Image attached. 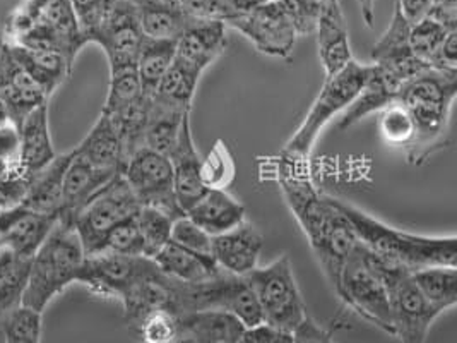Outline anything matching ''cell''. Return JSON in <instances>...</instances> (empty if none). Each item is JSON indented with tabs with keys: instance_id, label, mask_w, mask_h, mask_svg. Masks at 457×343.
I'll return each mask as SVG.
<instances>
[{
	"instance_id": "6da1fadb",
	"label": "cell",
	"mask_w": 457,
	"mask_h": 343,
	"mask_svg": "<svg viewBox=\"0 0 457 343\" xmlns=\"http://www.w3.org/2000/svg\"><path fill=\"white\" fill-rule=\"evenodd\" d=\"M276 175L291 213L298 220L336 294L343 266L360 244L358 237L346 216L337 210L334 197L317 191L309 158L281 153Z\"/></svg>"
},
{
	"instance_id": "7a4b0ae2",
	"label": "cell",
	"mask_w": 457,
	"mask_h": 343,
	"mask_svg": "<svg viewBox=\"0 0 457 343\" xmlns=\"http://www.w3.org/2000/svg\"><path fill=\"white\" fill-rule=\"evenodd\" d=\"M78 283L95 296L117 299L124 305L130 328L147 311L168 305V279L151 257L98 253L84 257Z\"/></svg>"
},
{
	"instance_id": "3957f363",
	"label": "cell",
	"mask_w": 457,
	"mask_h": 343,
	"mask_svg": "<svg viewBox=\"0 0 457 343\" xmlns=\"http://www.w3.org/2000/svg\"><path fill=\"white\" fill-rule=\"evenodd\" d=\"M457 72L423 71L399 88L395 102L406 108L415 124V138L404 150L411 165H423L447 145L451 108L456 98Z\"/></svg>"
},
{
	"instance_id": "277c9868",
	"label": "cell",
	"mask_w": 457,
	"mask_h": 343,
	"mask_svg": "<svg viewBox=\"0 0 457 343\" xmlns=\"http://www.w3.org/2000/svg\"><path fill=\"white\" fill-rule=\"evenodd\" d=\"M337 210L346 216L360 244L377 256L389 259L416 272L428 266H454L457 261L456 236H420L395 229L353 205L334 199Z\"/></svg>"
},
{
	"instance_id": "5b68a950",
	"label": "cell",
	"mask_w": 457,
	"mask_h": 343,
	"mask_svg": "<svg viewBox=\"0 0 457 343\" xmlns=\"http://www.w3.org/2000/svg\"><path fill=\"white\" fill-rule=\"evenodd\" d=\"M4 31L7 42L61 52L72 65L87 45L71 0H22Z\"/></svg>"
},
{
	"instance_id": "8992f818",
	"label": "cell",
	"mask_w": 457,
	"mask_h": 343,
	"mask_svg": "<svg viewBox=\"0 0 457 343\" xmlns=\"http://www.w3.org/2000/svg\"><path fill=\"white\" fill-rule=\"evenodd\" d=\"M83 242L71 222L61 220L31 257V270L22 305L43 313L63 290L78 283L83 266Z\"/></svg>"
},
{
	"instance_id": "52a82bcc",
	"label": "cell",
	"mask_w": 457,
	"mask_h": 343,
	"mask_svg": "<svg viewBox=\"0 0 457 343\" xmlns=\"http://www.w3.org/2000/svg\"><path fill=\"white\" fill-rule=\"evenodd\" d=\"M168 305L177 316L195 311H225L237 316L247 328L262 322L245 277H237L223 270L195 283L168 279Z\"/></svg>"
},
{
	"instance_id": "ba28073f",
	"label": "cell",
	"mask_w": 457,
	"mask_h": 343,
	"mask_svg": "<svg viewBox=\"0 0 457 343\" xmlns=\"http://www.w3.org/2000/svg\"><path fill=\"white\" fill-rule=\"evenodd\" d=\"M372 74L374 64H361L353 59L333 76H326L312 107L281 153L296 158H309L322 129L353 104Z\"/></svg>"
},
{
	"instance_id": "9c48e42d",
	"label": "cell",
	"mask_w": 457,
	"mask_h": 343,
	"mask_svg": "<svg viewBox=\"0 0 457 343\" xmlns=\"http://www.w3.org/2000/svg\"><path fill=\"white\" fill-rule=\"evenodd\" d=\"M365 256L382 277L389 299L395 324V339L399 343H427L428 331L436 318L442 314L440 309L432 305L418 290L411 272L395 261L377 256L363 246Z\"/></svg>"
},
{
	"instance_id": "30bf717a",
	"label": "cell",
	"mask_w": 457,
	"mask_h": 343,
	"mask_svg": "<svg viewBox=\"0 0 457 343\" xmlns=\"http://www.w3.org/2000/svg\"><path fill=\"white\" fill-rule=\"evenodd\" d=\"M264 324L293 333L307 320V307L293 275L290 257L257 266L245 277Z\"/></svg>"
},
{
	"instance_id": "8fae6325",
	"label": "cell",
	"mask_w": 457,
	"mask_h": 343,
	"mask_svg": "<svg viewBox=\"0 0 457 343\" xmlns=\"http://www.w3.org/2000/svg\"><path fill=\"white\" fill-rule=\"evenodd\" d=\"M336 296L360 318L395 339L391 299L382 277L365 256L363 246L358 244L353 255L343 266Z\"/></svg>"
},
{
	"instance_id": "7c38bea8",
	"label": "cell",
	"mask_w": 457,
	"mask_h": 343,
	"mask_svg": "<svg viewBox=\"0 0 457 343\" xmlns=\"http://www.w3.org/2000/svg\"><path fill=\"white\" fill-rule=\"evenodd\" d=\"M141 208L122 173L106 184L74 218L72 225L83 242L86 256L104 249L106 236L119 223L136 216Z\"/></svg>"
},
{
	"instance_id": "4fadbf2b",
	"label": "cell",
	"mask_w": 457,
	"mask_h": 343,
	"mask_svg": "<svg viewBox=\"0 0 457 343\" xmlns=\"http://www.w3.org/2000/svg\"><path fill=\"white\" fill-rule=\"evenodd\" d=\"M122 177L141 206L156 208L173 220L186 214L177 201L173 171L167 155L141 148L125 162Z\"/></svg>"
},
{
	"instance_id": "5bb4252c",
	"label": "cell",
	"mask_w": 457,
	"mask_h": 343,
	"mask_svg": "<svg viewBox=\"0 0 457 343\" xmlns=\"http://www.w3.org/2000/svg\"><path fill=\"white\" fill-rule=\"evenodd\" d=\"M227 26L240 31L261 54L276 59H288L298 38L279 0H270L249 14L237 16Z\"/></svg>"
},
{
	"instance_id": "9a60e30c",
	"label": "cell",
	"mask_w": 457,
	"mask_h": 343,
	"mask_svg": "<svg viewBox=\"0 0 457 343\" xmlns=\"http://www.w3.org/2000/svg\"><path fill=\"white\" fill-rule=\"evenodd\" d=\"M370 59L378 72L397 88L430 69V65L420 61L413 54L410 45V22L403 16L397 4L393 21L375 42Z\"/></svg>"
},
{
	"instance_id": "2e32d148",
	"label": "cell",
	"mask_w": 457,
	"mask_h": 343,
	"mask_svg": "<svg viewBox=\"0 0 457 343\" xmlns=\"http://www.w3.org/2000/svg\"><path fill=\"white\" fill-rule=\"evenodd\" d=\"M145 33L130 0H115L93 42L104 48L110 69L136 65Z\"/></svg>"
},
{
	"instance_id": "e0dca14e",
	"label": "cell",
	"mask_w": 457,
	"mask_h": 343,
	"mask_svg": "<svg viewBox=\"0 0 457 343\" xmlns=\"http://www.w3.org/2000/svg\"><path fill=\"white\" fill-rule=\"evenodd\" d=\"M0 96L7 108L9 122L16 129L35 108L48 104L50 100L42 88L16 63L7 43L0 54Z\"/></svg>"
},
{
	"instance_id": "ac0fdd59",
	"label": "cell",
	"mask_w": 457,
	"mask_h": 343,
	"mask_svg": "<svg viewBox=\"0 0 457 343\" xmlns=\"http://www.w3.org/2000/svg\"><path fill=\"white\" fill-rule=\"evenodd\" d=\"M262 247V232L247 220L221 236L212 237V257L216 264L237 277H247L259 266Z\"/></svg>"
},
{
	"instance_id": "d6986e66",
	"label": "cell",
	"mask_w": 457,
	"mask_h": 343,
	"mask_svg": "<svg viewBox=\"0 0 457 343\" xmlns=\"http://www.w3.org/2000/svg\"><path fill=\"white\" fill-rule=\"evenodd\" d=\"M119 173L120 172L98 169L74 153L63 175L61 220L72 223L84 206Z\"/></svg>"
},
{
	"instance_id": "ffe728a7",
	"label": "cell",
	"mask_w": 457,
	"mask_h": 343,
	"mask_svg": "<svg viewBox=\"0 0 457 343\" xmlns=\"http://www.w3.org/2000/svg\"><path fill=\"white\" fill-rule=\"evenodd\" d=\"M171 171H173V184H175V194L177 201L186 213L188 208L206 193L201 180V155L194 143L192 128H190V115L184 121L179 141L175 148L168 155Z\"/></svg>"
},
{
	"instance_id": "44dd1931",
	"label": "cell",
	"mask_w": 457,
	"mask_h": 343,
	"mask_svg": "<svg viewBox=\"0 0 457 343\" xmlns=\"http://www.w3.org/2000/svg\"><path fill=\"white\" fill-rule=\"evenodd\" d=\"M313 35L317 37L319 59L326 76H333L350 61H353L348 26L345 21L339 0H334L322 7Z\"/></svg>"
},
{
	"instance_id": "7402d4cb",
	"label": "cell",
	"mask_w": 457,
	"mask_h": 343,
	"mask_svg": "<svg viewBox=\"0 0 457 343\" xmlns=\"http://www.w3.org/2000/svg\"><path fill=\"white\" fill-rule=\"evenodd\" d=\"M227 48V24L220 21H195L177 40L175 59L201 71L216 63Z\"/></svg>"
},
{
	"instance_id": "603a6c76",
	"label": "cell",
	"mask_w": 457,
	"mask_h": 343,
	"mask_svg": "<svg viewBox=\"0 0 457 343\" xmlns=\"http://www.w3.org/2000/svg\"><path fill=\"white\" fill-rule=\"evenodd\" d=\"M20 136V163L26 177L42 172L55 156L50 134L48 104L35 108L18 128Z\"/></svg>"
},
{
	"instance_id": "cb8c5ba5",
	"label": "cell",
	"mask_w": 457,
	"mask_h": 343,
	"mask_svg": "<svg viewBox=\"0 0 457 343\" xmlns=\"http://www.w3.org/2000/svg\"><path fill=\"white\" fill-rule=\"evenodd\" d=\"M186 214L211 237L221 236L247 220L244 205L220 189H208Z\"/></svg>"
},
{
	"instance_id": "d4e9b609",
	"label": "cell",
	"mask_w": 457,
	"mask_h": 343,
	"mask_svg": "<svg viewBox=\"0 0 457 343\" xmlns=\"http://www.w3.org/2000/svg\"><path fill=\"white\" fill-rule=\"evenodd\" d=\"M72 156V150L57 155L42 172L35 173L29 179V186L21 203L26 210L35 213L54 214L61 218L63 175Z\"/></svg>"
},
{
	"instance_id": "484cf974",
	"label": "cell",
	"mask_w": 457,
	"mask_h": 343,
	"mask_svg": "<svg viewBox=\"0 0 457 343\" xmlns=\"http://www.w3.org/2000/svg\"><path fill=\"white\" fill-rule=\"evenodd\" d=\"M130 4L147 38L177 42L195 22L177 0H130Z\"/></svg>"
},
{
	"instance_id": "4316f807",
	"label": "cell",
	"mask_w": 457,
	"mask_h": 343,
	"mask_svg": "<svg viewBox=\"0 0 457 343\" xmlns=\"http://www.w3.org/2000/svg\"><path fill=\"white\" fill-rule=\"evenodd\" d=\"M7 48L16 63L21 65L48 96H52L72 72V64L61 52L46 48H29L11 42H7Z\"/></svg>"
},
{
	"instance_id": "83f0119b",
	"label": "cell",
	"mask_w": 457,
	"mask_h": 343,
	"mask_svg": "<svg viewBox=\"0 0 457 343\" xmlns=\"http://www.w3.org/2000/svg\"><path fill=\"white\" fill-rule=\"evenodd\" d=\"M74 153L98 169L120 173L124 169V148L120 136L112 119L104 113H100L96 124L84 136L83 141L74 146Z\"/></svg>"
},
{
	"instance_id": "f1b7e54d",
	"label": "cell",
	"mask_w": 457,
	"mask_h": 343,
	"mask_svg": "<svg viewBox=\"0 0 457 343\" xmlns=\"http://www.w3.org/2000/svg\"><path fill=\"white\" fill-rule=\"evenodd\" d=\"M179 326L195 343H238L245 324L225 311H195L179 316Z\"/></svg>"
},
{
	"instance_id": "f546056e",
	"label": "cell",
	"mask_w": 457,
	"mask_h": 343,
	"mask_svg": "<svg viewBox=\"0 0 457 343\" xmlns=\"http://www.w3.org/2000/svg\"><path fill=\"white\" fill-rule=\"evenodd\" d=\"M153 261L167 279L182 283H195L211 279L221 270L212 257L190 253L171 240L153 257Z\"/></svg>"
},
{
	"instance_id": "4dcf8cb0",
	"label": "cell",
	"mask_w": 457,
	"mask_h": 343,
	"mask_svg": "<svg viewBox=\"0 0 457 343\" xmlns=\"http://www.w3.org/2000/svg\"><path fill=\"white\" fill-rule=\"evenodd\" d=\"M190 115V110L170 105L151 96L149 117L145 126V148L170 155L175 148L184 121Z\"/></svg>"
},
{
	"instance_id": "1f68e13d",
	"label": "cell",
	"mask_w": 457,
	"mask_h": 343,
	"mask_svg": "<svg viewBox=\"0 0 457 343\" xmlns=\"http://www.w3.org/2000/svg\"><path fill=\"white\" fill-rule=\"evenodd\" d=\"M57 222L59 216L26 210L0 240V247L9 249L20 256L33 257Z\"/></svg>"
},
{
	"instance_id": "d6a6232c",
	"label": "cell",
	"mask_w": 457,
	"mask_h": 343,
	"mask_svg": "<svg viewBox=\"0 0 457 343\" xmlns=\"http://www.w3.org/2000/svg\"><path fill=\"white\" fill-rule=\"evenodd\" d=\"M31 270V257L0 247V318L22 305Z\"/></svg>"
},
{
	"instance_id": "836d02e7",
	"label": "cell",
	"mask_w": 457,
	"mask_h": 343,
	"mask_svg": "<svg viewBox=\"0 0 457 343\" xmlns=\"http://www.w3.org/2000/svg\"><path fill=\"white\" fill-rule=\"evenodd\" d=\"M177 42L173 40H154L145 37L136 69L141 81V88L147 96H153L167 74L170 65L175 61Z\"/></svg>"
},
{
	"instance_id": "e575fe53",
	"label": "cell",
	"mask_w": 457,
	"mask_h": 343,
	"mask_svg": "<svg viewBox=\"0 0 457 343\" xmlns=\"http://www.w3.org/2000/svg\"><path fill=\"white\" fill-rule=\"evenodd\" d=\"M418 290L442 313L457 304V270L454 266H428L411 272Z\"/></svg>"
},
{
	"instance_id": "d590c367",
	"label": "cell",
	"mask_w": 457,
	"mask_h": 343,
	"mask_svg": "<svg viewBox=\"0 0 457 343\" xmlns=\"http://www.w3.org/2000/svg\"><path fill=\"white\" fill-rule=\"evenodd\" d=\"M149 107H151V96L143 95L141 98L129 104L127 107L120 108L119 112H115L112 115H106V117L112 119L113 126L120 136L125 162L136 151L145 148V126H147V117H149Z\"/></svg>"
},
{
	"instance_id": "8d00e7d4",
	"label": "cell",
	"mask_w": 457,
	"mask_h": 343,
	"mask_svg": "<svg viewBox=\"0 0 457 343\" xmlns=\"http://www.w3.org/2000/svg\"><path fill=\"white\" fill-rule=\"evenodd\" d=\"M201 76V71L175 59L153 96L162 102H167L170 105L192 110L194 95L197 91Z\"/></svg>"
},
{
	"instance_id": "74e56055",
	"label": "cell",
	"mask_w": 457,
	"mask_h": 343,
	"mask_svg": "<svg viewBox=\"0 0 457 343\" xmlns=\"http://www.w3.org/2000/svg\"><path fill=\"white\" fill-rule=\"evenodd\" d=\"M4 343H42L43 313L20 305L0 318Z\"/></svg>"
},
{
	"instance_id": "f35d334b",
	"label": "cell",
	"mask_w": 457,
	"mask_h": 343,
	"mask_svg": "<svg viewBox=\"0 0 457 343\" xmlns=\"http://www.w3.org/2000/svg\"><path fill=\"white\" fill-rule=\"evenodd\" d=\"M136 223L143 240V256L153 259L170 242L173 218L156 208L141 206L136 214Z\"/></svg>"
},
{
	"instance_id": "ab89813d",
	"label": "cell",
	"mask_w": 457,
	"mask_h": 343,
	"mask_svg": "<svg viewBox=\"0 0 457 343\" xmlns=\"http://www.w3.org/2000/svg\"><path fill=\"white\" fill-rule=\"evenodd\" d=\"M145 95L136 65L110 69V85L102 113L112 115Z\"/></svg>"
},
{
	"instance_id": "60d3db41",
	"label": "cell",
	"mask_w": 457,
	"mask_h": 343,
	"mask_svg": "<svg viewBox=\"0 0 457 343\" xmlns=\"http://www.w3.org/2000/svg\"><path fill=\"white\" fill-rule=\"evenodd\" d=\"M132 331L141 343H175L180 333L179 316L167 305H160L147 311Z\"/></svg>"
},
{
	"instance_id": "b9f144b4",
	"label": "cell",
	"mask_w": 457,
	"mask_h": 343,
	"mask_svg": "<svg viewBox=\"0 0 457 343\" xmlns=\"http://www.w3.org/2000/svg\"><path fill=\"white\" fill-rule=\"evenodd\" d=\"M453 31L457 29H449L434 18L423 16L421 20L410 24V45L413 54L425 64H432V59L436 57L438 48Z\"/></svg>"
},
{
	"instance_id": "7bdbcfd3",
	"label": "cell",
	"mask_w": 457,
	"mask_h": 343,
	"mask_svg": "<svg viewBox=\"0 0 457 343\" xmlns=\"http://www.w3.org/2000/svg\"><path fill=\"white\" fill-rule=\"evenodd\" d=\"M235 160L228 146L223 141H218L206 158L201 160V180L206 189L227 191L229 184L235 180Z\"/></svg>"
},
{
	"instance_id": "ee69618b",
	"label": "cell",
	"mask_w": 457,
	"mask_h": 343,
	"mask_svg": "<svg viewBox=\"0 0 457 343\" xmlns=\"http://www.w3.org/2000/svg\"><path fill=\"white\" fill-rule=\"evenodd\" d=\"M378 128L387 145L403 151L411 145L415 138L413 119L410 112L397 102L378 112Z\"/></svg>"
},
{
	"instance_id": "f6af8a7d",
	"label": "cell",
	"mask_w": 457,
	"mask_h": 343,
	"mask_svg": "<svg viewBox=\"0 0 457 343\" xmlns=\"http://www.w3.org/2000/svg\"><path fill=\"white\" fill-rule=\"evenodd\" d=\"M170 240L199 256L212 257V237L204 232L199 225H195L187 214H182L177 220H173Z\"/></svg>"
},
{
	"instance_id": "bcb514c9",
	"label": "cell",
	"mask_w": 457,
	"mask_h": 343,
	"mask_svg": "<svg viewBox=\"0 0 457 343\" xmlns=\"http://www.w3.org/2000/svg\"><path fill=\"white\" fill-rule=\"evenodd\" d=\"M100 253H113L124 256H143V240L136 223V216L119 223L106 236ZM98 255V253H96Z\"/></svg>"
},
{
	"instance_id": "7dc6e473",
	"label": "cell",
	"mask_w": 457,
	"mask_h": 343,
	"mask_svg": "<svg viewBox=\"0 0 457 343\" xmlns=\"http://www.w3.org/2000/svg\"><path fill=\"white\" fill-rule=\"evenodd\" d=\"M86 42H93L95 35L106 21L115 0H71Z\"/></svg>"
},
{
	"instance_id": "c3c4849f",
	"label": "cell",
	"mask_w": 457,
	"mask_h": 343,
	"mask_svg": "<svg viewBox=\"0 0 457 343\" xmlns=\"http://www.w3.org/2000/svg\"><path fill=\"white\" fill-rule=\"evenodd\" d=\"M279 2L285 7L298 37L315 33L320 11L324 7L322 0H279Z\"/></svg>"
},
{
	"instance_id": "681fc988",
	"label": "cell",
	"mask_w": 457,
	"mask_h": 343,
	"mask_svg": "<svg viewBox=\"0 0 457 343\" xmlns=\"http://www.w3.org/2000/svg\"><path fill=\"white\" fill-rule=\"evenodd\" d=\"M0 177H26L20 163L18 129L12 124L0 128Z\"/></svg>"
},
{
	"instance_id": "f907efd6",
	"label": "cell",
	"mask_w": 457,
	"mask_h": 343,
	"mask_svg": "<svg viewBox=\"0 0 457 343\" xmlns=\"http://www.w3.org/2000/svg\"><path fill=\"white\" fill-rule=\"evenodd\" d=\"M195 21L227 22L231 20L228 0H177Z\"/></svg>"
},
{
	"instance_id": "816d5d0a",
	"label": "cell",
	"mask_w": 457,
	"mask_h": 343,
	"mask_svg": "<svg viewBox=\"0 0 457 343\" xmlns=\"http://www.w3.org/2000/svg\"><path fill=\"white\" fill-rule=\"evenodd\" d=\"M29 186L28 177H0V208L21 205Z\"/></svg>"
},
{
	"instance_id": "f5cc1de1",
	"label": "cell",
	"mask_w": 457,
	"mask_h": 343,
	"mask_svg": "<svg viewBox=\"0 0 457 343\" xmlns=\"http://www.w3.org/2000/svg\"><path fill=\"white\" fill-rule=\"evenodd\" d=\"M238 343H293V333L261 322L257 326L245 328Z\"/></svg>"
},
{
	"instance_id": "db71d44e",
	"label": "cell",
	"mask_w": 457,
	"mask_h": 343,
	"mask_svg": "<svg viewBox=\"0 0 457 343\" xmlns=\"http://www.w3.org/2000/svg\"><path fill=\"white\" fill-rule=\"evenodd\" d=\"M293 343H336L333 335L324 330L320 324L311 320L302 322L295 331H293Z\"/></svg>"
},
{
	"instance_id": "11a10c76",
	"label": "cell",
	"mask_w": 457,
	"mask_h": 343,
	"mask_svg": "<svg viewBox=\"0 0 457 343\" xmlns=\"http://www.w3.org/2000/svg\"><path fill=\"white\" fill-rule=\"evenodd\" d=\"M395 4L399 5L403 16L408 20L410 24L427 16V13L430 9V0H397Z\"/></svg>"
},
{
	"instance_id": "9f6ffc18",
	"label": "cell",
	"mask_w": 457,
	"mask_h": 343,
	"mask_svg": "<svg viewBox=\"0 0 457 343\" xmlns=\"http://www.w3.org/2000/svg\"><path fill=\"white\" fill-rule=\"evenodd\" d=\"M26 212L22 205H16L11 208H0V240L9 232V229L16 223V220Z\"/></svg>"
},
{
	"instance_id": "6f0895ef",
	"label": "cell",
	"mask_w": 457,
	"mask_h": 343,
	"mask_svg": "<svg viewBox=\"0 0 457 343\" xmlns=\"http://www.w3.org/2000/svg\"><path fill=\"white\" fill-rule=\"evenodd\" d=\"M266 2H270V0H228L229 9H231V20L237 18V16H242V14H249L252 11H255L257 7L264 5Z\"/></svg>"
},
{
	"instance_id": "680465c9",
	"label": "cell",
	"mask_w": 457,
	"mask_h": 343,
	"mask_svg": "<svg viewBox=\"0 0 457 343\" xmlns=\"http://www.w3.org/2000/svg\"><path fill=\"white\" fill-rule=\"evenodd\" d=\"M358 4L361 11V20L367 24V28H372L375 20V0H358Z\"/></svg>"
},
{
	"instance_id": "91938a15",
	"label": "cell",
	"mask_w": 457,
	"mask_h": 343,
	"mask_svg": "<svg viewBox=\"0 0 457 343\" xmlns=\"http://www.w3.org/2000/svg\"><path fill=\"white\" fill-rule=\"evenodd\" d=\"M7 124H11V122H9V113H7L5 104H4V100H2V96H0V128H4V126H7Z\"/></svg>"
},
{
	"instance_id": "94428289",
	"label": "cell",
	"mask_w": 457,
	"mask_h": 343,
	"mask_svg": "<svg viewBox=\"0 0 457 343\" xmlns=\"http://www.w3.org/2000/svg\"><path fill=\"white\" fill-rule=\"evenodd\" d=\"M175 343H195V340H194V339H192L188 333H186V331H182V330H180V333H179V337H177Z\"/></svg>"
},
{
	"instance_id": "6125c7cd",
	"label": "cell",
	"mask_w": 457,
	"mask_h": 343,
	"mask_svg": "<svg viewBox=\"0 0 457 343\" xmlns=\"http://www.w3.org/2000/svg\"><path fill=\"white\" fill-rule=\"evenodd\" d=\"M5 43H7V37H5V31H4V26H0V54H2V50H4V46H5Z\"/></svg>"
},
{
	"instance_id": "be15d7a7",
	"label": "cell",
	"mask_w": 457,
	"mask_h": 343,
	"mask_svg": "<svg viewBox=\"0 0 457 343\" xmlns=\"http://www.w3.org/2000/svg\"><path fill=\"white\" fill-rule=\"evenodd\" d=\"M434 2H438V0H430V4H434Z\"/></svg>"
},
{
	"instance_id": "e7e4bbea",
	"label": "cell",
	"mask_w": 457,
	"mask_h": 343,
	"mask_svg": "<svg viewBox=\"0 0 457 343\" xmlns=\"http://www.w3.org/2000/svg\"></svg>"
}]
</instances>
